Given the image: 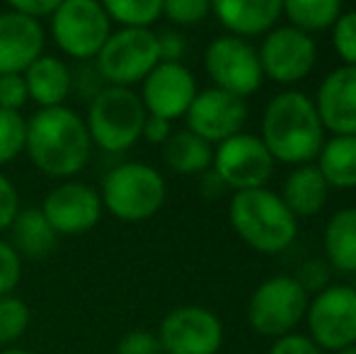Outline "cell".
Segmentation results:
<instances>
[{
    "label": "cell",
    "mask_w": 356,
    "mask_h": 354,
    "mask_svg": "<svg viewBox=\"0 0 356 354\" xmlns=\"http://www.w3.org/2000/svg\"><path fill=\"white\" fill-rule=\"evenodd\" d=\"M102 8L124 29H148L163 15V0H107Z\"/></svg>",
    "instance_id": "obj_27"
},
{
    "label": "cell",
    "mask_w": 356,
    "mask_h": 354,
    "mask_svg": "<svg viewBox=\"0 0 356 354\" xmlns=\"http://www.w3.org/2000/svg\"><path fill=\"white\" fill-rule=\"evenodd\" d=\"M211 13L233 37H257L272 32L277 19L284 13V3L279 0H216Z\"/></svg>",
    "instance_id": "obj_19"
},
{
    "label": "cell",
    "mask_w": 356,
    "mask_h": 354,
    "mask_svg": "<svg viewBox=\"0 0 356 354\" xmlns=\"http://www.w3.org/2000/svg\"><path fill=\"white\" fill-rule=\"evenodd\" d=\"M337 354H356V345L347 347V350H342V352H337Z\"/></svg>",
    "instance_id": "obj_44"
},
{
    "label": "cell",
    "mask_w": 356,
    "mask_h": 354,
    "mask_svg": "<svg viewBox=\"0 0 356 354\" xmlns=\"http://www.w3.org/2000/svg\"><path fill=\"white\" fill-rule=\"evenodd\" d=\"M0 354H32V352H27V350H17V347H13V350H3Z\"/></svg>",
    "instance_id": "obj_43"
},
{
    "label": "cell",
    "mask_w": 356,
    "mask_h": 354,
    "mask_svg": "<svg viewBox=\"0 0 356 354\" xmlns=\"http://www.w3.org/2000/svg\"><path fill=\"white\" fill-rule=\"evenodd\" d=\"M305 321L320 350L342 352L356 345V289L349 284L323 289L308 303Z\"/></svg>",
    "instance_id": "obj_9"
},
{
    "label": "cell",
    "mask_w": 356,
    "mask_h": 354,
    "mask_svg": "<svg viewBox=\"0 0 356 354\" xmlns=\"http://www.w3.org/2000/svg\"><path fill=\"white\" fill-rule=\"evenodd\" d=\"M145 117L148 112L131 88L107 86L90 102L85 127L90 141L97 143L102 151L122 153L141 138Z\"/></svg>",
    "instance_id": "obj_4"
},
{
    "label": "cell",
    "mask_w": 356,
    "mask_h": 354,
    "mask_svg": "<svg viewBox=\"0 0 356 354\" xmlns=\"http://www.w3.org/2000/svg\"><path fill=\"white\" fill-rule=\"evenodd\" d=\"M248 119V104L243 97H235L218 88L197 92L187 109V124L194 136L207 143H223L225 138L243 134Z\"/></svg>",
    "instance_id": "obj_14"
},
{
    "label": "cell",
    "mask_w": 356,
    "mask_h": 354,
    "mask_svg": "<svg viewBox=\"0 0 356 354\" xmlns=\"http://www.w3.org/2000/svg\"><path fill=\"white\" fill-rule=\"evenodd\" d=\"M318 170L330 187L356 189V136H332L323 143Z\"/></svg>",
    "instance_id": "obj_25"
},
{
    "label": "cell",
    "mask_w": 356,
    "mask_h": 354,
    "mask_svg": "<svg viewBox=\"0 0 356 354\" xmlns=\"http://www.w3.org/2000/svg\"><path fill=\"white\" fill-rule=\"evenodd\" d=\"M44 49V29L15 10L0 13V76H22Z\"/></svg>",
    "instance_id": "obj_18"
},
{
    "label": "cell",
    "mask_w": 356,
    "mask_h": 354,
    "mask_svg": "<svg viewBox=\"0 0 356 354\" xmlns=\"http://www.w3.org/2000/svg\"><path fill=\"white\" fill-rule=\"evenodd\" d=\"M313 102L323 129H330L334 136H356V66L330 71Z\"/></svg>",
    "instance_id": "obj_17"
},
{
    "label": "cell",
    "mask_w": 356,
    "mask_h": 354,
    "mask_svg": "<svg viewBox=\"0 0 356 354\" xmlns=\"http://www.w3.org/2000/svg\"><path fill=\"white\" fill-rule=\"evenodd\" d=\"M22 277V257L13 250L10 243L0 241V298L10 296Z\"/></svg>",
    "instance_id": "obj_33"
},
{
    "label": "cell",
    "mask_w": 356,
    "mask_h": 354,
    "mask_svg": "<svg viewBox=\"0 0 356 354\" xmlns=\"http://www.w3.org/2000/svg\"><path fill=\"white\" fill-rule=\"evenodd\" d=\"M332 47L344 66H356V10H347L332 24Z\"/></svg>",
    "instance_id": "obj_30"
},
{
    "label": "cell",
    "mask_w": 356,
    "mask_h": 354,
    "mask_svg": "<svg viewBox=\"0 0 356 354\" xmlns=\"http://www.w3.org/2000/svg\"><path fill=\"white\" fill-rule=\"evenodd\" d=\"M17 211H19L17 189H15V184L10 182L8 177L0 175V233H3L5 228L13 226Z\"/></svg>",
    "instance_id": "obj_37"
},
{
    "label": "cell",
    "mask_w": 356,
    "mask_h": 354,
    "mask_svg": "<svg viewBox=\"0 0 356 354\" xmlns=\"http://www.w3.org/2000/svg\"><path fill=\"white\" fill-rule=\"evenodd\" d=\"M296 282L303 287V291L310 296V291L320 293L323 289L330 287V267L323 260H308L298 267Z\"/></svg>",
    "instance_id": "obj_34"
},
{
    "label": "cell",
    "mask_w": 356,
    "mask_h": 354,
    "mask_svg": "<svg viewBox=\"0 0 356 354\" xmlns=\"http://www.w3.org/2000/svg\"><path fill=\"white\" fill-rule=\"evenodd\" d=\"M22 78L27 83L29 97L42 104V109L61 107V102L71 92V71L66 63L54 56H39Z\"/></svg>",
    "instance_id": "obj_21"
},
{
    "label": "cell",
    "mask_w": 356,
    "mask_h": 354,
    "mask_svg": "<svg viewBox=\"0 0 356 354\" xmlns=\"http://www.w3.org/2000/svg\"><path fill=\"white\" fill-rule=\"evenodd\" d=\"M117 354H163L158 335L148 330H131L119 340Z\"/></svg>",
    "instance_id": "obj_35"
},
{
    "label": "cell",
    "mask_w": 356,
    "mask_h": 354,
    "mask_svg": "<svg viewBox=\"0 0 356 354\" xmlns=\"http://www.w3.org/2000/svg\"><path fill=\"white\" fill-rule=\"evenodd\" d=\"M213 172L235 192L259 189L274 172V158L259 136L235 134L213 151Z\"/></svg>",
    "instance_id": "obj_11"
},
{
    "label": "cell",
    "mask_w": 356,
    "mask_h": 354,
    "mask_svg": "<svg viewBox=\"0 0 356 354\" xmlns=\"http://www.w3.org/2000/svg\"><path fill=\"white\" fill-rule=\"evenodd\" d=\"M29 325V308L22 298H0V345H10L24 335Z\"/></svg>",
    "instance_id": "obj_29"
},
{
    "label": "cell",
    "mask_w": 356,
    "mask_h": 354,
    "mask_svg": "<svg viewBox=\"0 0 356 354\" xmlns=\"http://www.w3.org/2000/svg\"><path fill=\"white\" fill-rule=\"evenodd\" d=\"M165 194V179L155 168L145 163H122L104 177L99 199L102 207L122 221H145L158 214Z\"/></svg>",
    "instance_id": "obj_5"
},
{
    "label": "cell",
    "mask_w": 356,
    "mask_h": 354,
    "mask_svg": "<svg viewBox=\"0 0 356 354\" xmlns=\"http://www.w3.org/2000/svg\"><path fill=\"white\" fill-rule=\"evenodd\" d=\"M158 39V56L160 63H179L184 54V37L175 29H163L160 34H155Z\"/></svg>",
    "instance_id": "obj_39"
},
{
    "label": "cell",
    "mask_w": 356,
    "mask_h": 354,
    "mask_svg": "<svg viewBox=\"0 0 356 354\" xmlns=\"http://www.w3.org/2000/svg\"><path fill=\"white\" fill-rule=\"evenodd\" d=\"M330 184L318 170V166H298L284 182V192L279 194L296 218H310L323 211L327 204Z\"/></svg>",
    "instance_id": "obj_20"
},
{
    "label": "cell",
    "mask_w": 356,
    "mask_h": 354,
    "mask_svg": "<svg viewBox=\"0 0 356 354\" xmlns=\"http://www.w3.org/2000/svg\"><path fill=\"white\" fill-rule=\"evenodd\" d=\"M27 148L32 163L51 177H71L90 158V134L85 122L68 107L39 109L27 122Z\"/></svg>",
    "instance_id": "obj_2"
},
{
    "label": "cell",
    "mask_w": 356,
    "mask_h": 354,
    "mask_svg": "<svg viewBox=\"0 0 356 354\" xmlns=\"http://www.w3.org/2000/svg\"><path fill=\"white\" fill-rule=\"evenodd\" d=\"M160 63L158 39L150 29H119L109 34L97 54V71L112 88H129L145 81Z\"/></svg>",
    "instance_id": "obj_7"
},
{
    "label": "cell",
    "mask_w": 356,
    "mask_h": 354,
    "mask_svg": "<svg viewBox=\"0 0 356 354\" xmlns=\"http://www.w3.org/2000/svg\"><path fill=\"white\" fill-rule=\"evenodd\" d=\"M269 354H323V350L310 337L298 335V332H289L284 337H277Z\"/></svg>",
    "instance_id": "obj_38"
},
{
    "label": "cell",
    "mask_w": 356,
    "mask_h": 354,
    "mask_svg": "<svg viewBox=\"0 0 356 354\" xmlns=\"http://www.w3.org/2000/svg\"><path fill=\"white\" fill-rule=\"evenodd\" d=\"M29 99L27 83L19 76H0V109L17 112L24 102Z\"/></svg>",
    "instance_id": "obj_36"
},
{
    "label": "cell",
    "mask_w": 356,
    "mask_h": 354,
    "mask_svg": "<svg viewBox=\"0 0 356 354\" xmlns=\"http://www.w3.org/2000/svg\"><path fill=\"white\" fill-rule=\"evenodd\" d=\"M163 146L165 163L170 166V170L179 172V175H197V172H207L213 166L211 143L194 136L189 129L172 134Z\"/></svg>",
    "instance_id": "obj_24"
},
{
    "label": "cell",
    "mask_w": 356,
    "mask_h": 354,
    "mask_svg": "<svg viewBox=\"0 0 356 354\" xmlns=\"http://www.w3.org/2000/svg\"><path fill=\"white\" fill-rule=\"evenodd\" d=\"M325 252L339 272L356 274V207L339 209L325 226Z\"/></svg>",
    "instance_id": "obj_23"
},
{
    "label": "cell",
    "mask_w": 356,
    "mask_h": 354,
    "mask_svg": "<svg viewBox=\"0 0 356 354\" xmlns=\"http://www.w3.org/2000/svg\"><path fill=\"white\" fill-rule=\"evenodd\" d=\"M58 8V0H13V8L15 13L24 15L29 19H42V17H51Z\"/></svg>",
    "instance_id": "obj_40"
},
{
    "label": "cell",
    "mask_w": 356,
    "mask_h": 354,
    "mask_svg": "<svg viewBox=\"0 0 356 354\" xmlns=\"http://www.w3.org/2000/svg\"><path fill=\"white\" fill-rule=\"evenodd\" d=\"M262 143L274 163L310 166L320 156L325 129L320 124L315 102L298 90H284L269 99L262 119Z\"/></svg>",
    "instance_id": "obj_1"
},
{
    "label": "cell",
    "mask_w": 356,
    "mask_h": 354,
    "mask_svg": "<svg viewBox=\"0 0 356 354\" xmlns=\"http://www.w3.org/2000/svg\"><path fill=\"white\" fill-rule=\"evenodd\" d=\"M204 66L213 81V88L243 99L257 92L264 78L257 51L245 39L233 37V34L218 37L209 44Z\"/></svg>",
    "instance_id": "obj_10"
},
{
    "label": "cell",
    "mask_w": 356,
    "mask_h": 354,
    "mask_svg": "<svg viewBox=\"0 0 356 354\" xmlns=\"http://www.w3.org/2000/svg\"><path fill=\"white\" fill-rule=\"evenodd\" d=\"M223 189H225V184L220 182L216 172H207V175H204V182H202L204 197H218V194L223 192Z\"/></svg>",
    "instance_id": "obj_42"
},
{
    "label": "cell",
    "mask_w": 356,
    "mask_h": 354,
    "mask_svg": "<svg viewBox=\"0 0 356 354\" xmlns=\"http://www.w3.org/2000/svg\"><path fill=\"white\" fill-rule=\"evenodd\" d=\"M211 13V3L207 0H168L163 3V15H168L175 24H197Z\"/></svg>",
    "instance_id": "obj_31"
},
{
    "label": "cell",
    "mask_w": 356,
    "mask_h": 354,
    "mask_svg": "<svg viewBox=\"0 0 356 354\" xmlns=\"http://www.w3.org/2000/svg\"><path fill=\"white\" fill-rule=\"evenodd\" d=\"M27 143V122L19 112L0 109V166L15 161Z\"/></svg>",
    "instance_id": "obj_28"
},
{
    "label": "cell",
    "mask_w": 356,
    "mask_h": 354,
    "mask_svg": "<svg viewBox=\"0 0 356 354\" xmlns=\"http://www.w3.org/2000/svg\"><path fill=\"white\" fill-rule=\"evenodd\" d=\"M257 56L264 76L272 78L274 83L291 86V83L303 81L313 71L318 47L310 34L284 24V27L267 32Z\"/></svg>",
    "instance_id": "obj_13"
},
{
    "label": "cell",
    "mask_w": 356,
    "mask_h": 354,
    "mask_svg": "<svg viewBox=\"0 0 356 354\" xmlns=\"http://www.w3.org/2000/svg\"><path fill=\"white\" fill-rule=\"evenodd\" d=\"M109 15L95 0H63L51 15V32L63 54L88 61L109 39Z\"/></svg>",
    "instance_id": "obj_8"
},
{
    "label": "cell",
    "mask_w": 356,
    "mask_h": 354,
    "mask_svg": "<svg viewBox=\"0 0 356 354\" xmlns=\"http://www.w3.org/2000/svg\"><path fill=\"white\" fill-rule=\"evenodd\" d=\"M10 228H13V250L19 257L42 260V257L51 255L58 243L56 231L49 226L42 209H22V211H17Z\"/></svg>",
    "instance_id": "obj_22"
},
{
    "label": "cell",
    "mask_w": 356,
    "mask_h": 354,
    "mask_svg": "<svg viewBox=\"0 0 356 354\" xmlns=\"http://www.w3.org/2000/svg\"><path fill=\"white\" fill-rule=\"evenodd\" d=\"M310 296L296 277H272L252 291L248 303V321L257 335L284 337L308 313Z\"/></svg>",
    "instance_id": "obj_6"
},
{
    "label": "cell",
    "mask_w": 356,
    "mask_h": 354,
    "mask_svg": "<svg viewBox=\"0 0 356 354\" xmlns=\"http://www.w3.org/2000/svg\"><path fill=\"white\" fill-rule=\"evenodd\" d=\"M194 97H197V81L182 63H158L143 81L141 102L145 112L168 122L187 114Z\"/></svg>",
    "instance_id": "obj_16"
},
{
    "label": "cell",
    "mask_w": 356,
    "mask_h": 354,
    "mask_svg": "<svg viewBox=\"0 0 356 354\" xmlns=\"http://www.w3.org/2000/svg\"><path fill=\"white\" fill-rule=\"evenodd\" d=\"M354 289H356V287H354Z\"/></svg>",
    "instance_id": "obj_45"
},
{
    "label": "cell",
    "mask_w": 356,
    "mask_h": 354,
    "mask_svg": "<svg viewBox=\"0 0 356 354\" xmlns=\"http://www.w3.org/2000/svg\"><path fill=\"white\" fill-rule=\"evenodd\" d=\"M42 214L56 236H80L97 226L102 216V199L85 182H63L44 199Z\"/></svg>",
    "instance_id": "obj_15"
},
{
    "label": "cell",
    "mask_w": 356,
    "mask_h": 354,
    "mask_svg": "<svg viewBox=\"0 0 356 354\" xmlns=\"http://www.w3.org/2000/svg\"><path fill=\"white\" fill-rule=\"evenodd\" d=\"M230 223L240 241L264 255L284 252L298 233V218L267 187L235 192L230 199Z\"/></svg>",
    "instance_id": "obj_3"
},
{
    "label": "cell",
    "mask_w": 356,
    "mask_h": 354,
    "mask_svg": "<svg viewBox=\"0 0 356 354\" xmlns=\"http://www.w3.org/2000/svg\"><path fill=\"white\" fill-rule=\"evenodd\" d=\"M284 15L291 27L310 34L332 27L342 15V5L337 0H289L284 3Z\"/></svg>",
    "instance_id": "obj_26"
},
{
    "label": "cell",
    "mask_w": 356,
    "mask_h": 354,
    "mask_svg": "<svg viewBox=\"0 0 356 354\" xmlns=\"http://www.w3.org/2000/svg\"><path fill=\"white\" fill-rule=\"evenodd\" d=\"M158 340L163 354H216L223 345V325L209 308L179 306L163 318Z\"/></svg>",
    "instance_id": "obj_12"
},
{
    "label": "cell",
    "mask_w": 356,
    "mask_h": 354,
    "mask_svg": "<svg viewBox=\"0 0 356 354\" xmlns=\"http://www.w3.org/2000/svg\"><path fill=\"white\" fill-rule=\"evenodd\" d=\"M141 136H143L148 143H165L170 136H172V122H168V119H160V117H153V114H148V117H145V122H143Z\"/></svg>",
    "instance_id": "obj_41"
},
{
    "label": "cell",
    "mask_w": 356,
    "mask_h": 354,
    "mask_svg": "<svg viewBox=\"0 0 356 354\" xmlns=\"http://www.w3.org/2000/svg\"><path fill=\"white\" fill-rule=\"evenodd\" d=\"M104 88H107V83H104V78L99 76V71H97V66H95V63H85L83 61L71 73V92L78 95L80 99H88V102H92V99L97 97Z\"/></svg>",
    "instance_id": "obj_32"
}]
</instances>
